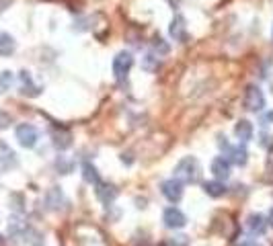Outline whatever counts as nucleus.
I'll return each mask as SVG.
<instances>
[{"label": "nucleus", "mask_w": 273, "mask_h": 246, "mask_svg": "<svg viewBox=\"0 0 273 246\" xmlns=\"http://www.w3.org/2000/svg\"><path fill=\"white\" fill-rule=\"evenodd\" d=\"M162 222H165V226L171 228V230H181V228H185V224H187V215L181 211L179 207L173 205V207H167V209H165Z\"/></svg>", "instance_id": "nucleus-5"}, {"label": "nucleus", "mask_w": 273, "mask_h": 246, "mask_svg": "<svg viewBox=\"0 0 273 246\" xmlns=\"http://www.w3.org/2000/svg\"><path fill=\"white\" fill-rule=\"evenodd\" d=\"M56 168H58L60 174H70V172L74 170V162H72L70 158H66V156H58Z\"/></svg>", "instance_id": "nucleus-20"}, {"label": "nucleus", "mask_w": 273, "mask_h": 246, "mask_svg": "<svg viewBox=\"0 0 273 246\" xmlns=\"http://www.w3.org/2000/svg\"><path fill=\"white\" fill-rule=\"evenodd\" d=\"M45 205L49 209H60L64 205V193L60 187H51L47 193H45Z\"/></svg>", "instance_id": "nucleus-14"}, {"label": "nucleus", "mask_w": 273, "mask_h": 246, "mask_svg": "<svg viewBox=\"0 0 273 246\" xmlns=\"http://www.w3.org/2000/svg\"><path fill=\"white\" fill-rule=\"evenodd\" d=\"M234 136H236L242 144H247V142L253 138V123L247 121V119H240L236 126H234Z\"/></svg>", "instance_id": "nucleus-13"}, {"label": "nucleus", "mask_w": 273, "mask_h": 246, "mask_svg": "<svg viewBox=\"0 0 273 246\" xmlns=\"http://www.w3.org/2000/svg\"><path fill=\"white\" fill-rule=\"evenodd\" d=\"M13 84V72H0V90H9Z\"/></svg>", "instance_id": "nucleus-22"}, {"label": "nucleus", "mask_w": 273, "mask_h": 246, "mask_svg": "<svg viewBox=\"0 0 273 246\" xmlns=\"http://www.w3.org/2000/svg\"><path fill=\"white\" fill-rule=\"evenodd\" d=\"M17 49V41L13 35L9 33H0V55L7 57V55H13Z\"/></svg>", "instance_id": "nucleus-15"}, {"label": "nucleus", "mask_w": 273, "mask_h": 246, "mask_svg": "<svg viewBox=\"0 0 273 246\" xmlns=\"http://www.w3.org/2000/svg\"><path fill=\"white\" fill-rule=\"evenodd\" d=\"M169 33H171V37L175 41H185V37H187V21H185L183 15H175V19H173V23L169 27Z\"/></svg>", "instance_id": "nucleus-8"}, {"label": "nucleus", "mask_w": 273, "mask_h": 246, "mask_svg": "<svg viewBox=\"0 0 273 246\" xmlns=\"http://www.w3.org/2000/svg\"><path fill=\"white\" fill-rule=\"evenodd\" d=\"M247 228L253 236H263L265 230H267V220L263 218L261 213H253L249 215V220H247Z\"/></svg>", "instance_id": "nucleus-11"}, {"label": "nucleus", "mask_w": 273, "mask_h": 246, "mask_svg": "<svg viewBox=\"0 0 273 246\" xmlns=\"http://www.w3.org/2000/svg\"><path fill=\"white\" fill-rule=\"evenodd\" d=\"M51 138H53V146H56L58 150H66V148L72 146V136H70L66 130H56V132L51 134Z\"/></svg>", "instance_id": "nucleus-16"}, {"label": "nucleus", "mask_w": 273, "mask_h": 246, "mask_svg": "<svg viewBox=\"0 0 273 246\" xmlns=\"http://www.w3.org/2000/svg\"><path fill=\"white\" fill-rule=\"evenodd\" d=\"M142 68L146 72H156L160 68V55H156L154 51H150L142 57Z\"/></svg>", "instance_id": "nucleus-18"}, {"label": "nucleus", "mask_w": 273, "mask_h": 246, "mask_svg": "<svg viewBox=\"0 0 273 246\" xmlns=\"http://www.w3.org/2000/svg\"><path fill=\"white\" fill-rule=\"evenodd\" d=\"M11 115L9 113H5V111H0V130H7L9 126H11Z\"/></svg>", "instance_id": "nucleus-24"}, {"label": "nucleus", "mask_w": 273, "mask_h": 246, "mask_svg": "<svg viewBox=\"0 0 273 246\" xmlns=\"http://www.w3.org/2000/svg\"><path fill=\"white\" fill-rule=\"evenodd\" d=\"M21 92L23 95H29V97H37L39 95V88L33 84L29 72H21Z\"/></svg>", "instance_id": "nucleus-17"}, {"label": "nucleus", "mask_w": 273, "mask_h": 246, "mask_svg": "<svg viewBox=\"0 0 273 246\" xmlns=\"http://www.w3.org/2000/svg\"><path fill=\"white\" fill-rule=\"evenodd\" d=\"M17 142L23 146V148H33L37 142H39V132L35 126H31V123H21V126H17Z\"/></svg>", "instance_id": "nucleus-3"}, {"label": "nucleus", "mask_w": 273, "mask_h": 246, "mask_svg": "<svg viewBox=\"0 0 273 246\" xmlns=\"http://www.w3.org/2000/svg\"><path fill=\"white\" fill-rule=\"evenodd\" d=\"M199 176H201V166H199L197 158H193V156L183 158L175 166V178L181 182H197Z\"/></svg>", "instance_id": "nucleus-1"}, {"label": "nucleus", "mask_w": 273, "mask_h": 246, "mask_svg": "<svg viewBox=\"0 0 273 246\" xmlns=\"http://www.w3.org/2000/svg\"><path fill=\"white\" fill-rule=\"evenodd\" d=\"M152 51H154L156 55H165V53L171 51V45H169L162 37H154V39H152Z\"/></svg>", "instance_id": "nucleus-21"}, {"label": "nucleus", "mask_w": 273, "mask_h": 246, "mask_svg": "<svg viewBox=\"0 0 273 246\" xmlns=\"http://www.w3.org/2000/svg\"><path fill=\"white\" fill-rule=\"evenodd\" d=\"M82 178L88 182V184H97L99 182V170L90 164V162H84L82 164Z\"/></svg>", "instance_id": "nucleus-19"}, {"label": "nucleus", "mask_w": 273, "mask_h": 246, "mask_svg": "<svg viewBox=\"0 0 273 246\" xmlns=\"http://www.w3.org/2000/svg\"><path fill=\"white\" fill-rule=\"evenodd\" d=\"M271 37H273V27H271Z\"/></svg>", "instance_id": "nucleus-27"}, {"label": "nucleus", "mask_w": 273, "mask_h": 246, "mask_svg": "<svg viewBox=\"0 0 273 246\" xmlns=\"http://www.w3.org/2000/svg\"><path fill=\"white\" fill-rule=\"evenodd\" d=\"M134 66V55L130 51H119L113 57V74L117 80H124Z\"/></svg>", "instance_id": "nucleus-4"}, {"label": "nucleus", "mask_w": 273, "mask_h": 246, "mask_svg": "<svg viewBox=\"0 0 273 246\" xmlns=\"http://www.w3.org/2000/svg\"><path fill=\"white\" fill-rule=\"evenodd\" d=\"M189 244V238L183 236V234H179V236H173L171 238V246H187Z\"/></svg>", "instance_id": "nucleus-23"}, {"label": "nucleus", "mask_w": 273, "mask_h": 246, "mask_svg": "<svg viewBox=\"0 0 273 246\" xmlns=\"http://www.w3.org/2000/svg\"><path fill=\"white\" fill-rule=\"evenodd\" d=\"M269 119H271V121H273V113H269Z\"/></svg>", "instance_id": "nucleus-26"}, {"label": "nucleus", "mask_w": 273, "mask_h": 246, "mask_svg": "<svg viewBox=\"0 0 273 246\" xmlns=\"http://www.w3.org/2000/svg\"><path fill=\"white\" fill-rule=\"evenodd\" d=\"M269 226H273V207H271V211H269V222H267Z\"/></svg>", "instance_id": "nucleus-25"}, {"label": "nucleus", "mask_w": 273, "mask_h": 246, "mask_svg": "<svg viewBox=\"0 0 273 246\" xmlns=\"http://www.w3.org/2000/svg\"><path fill=\"white\" fill-rule=\"evenodd\" d=\"M232 172V164L228 162L226 156H216L211 160V174H214L218 180H226Z\"/></svg>", "instance_id": "nucleus-7"}, {"label": "nucleus", "mask_w": 273, "mask_h": 246, "mask_svg": "<svg viewBox=\"0 0 273 246\" xmlns=\"http://www.w3.org/2000/svg\"><path fill=\"white\" fill-rule=\"evenodd\" d=\"M226 158H228V162L230 164H236V166H245L247 164V160H249V152H247V148L242 146V144H238V146H230V150L226 152Z\"/></svg>", "instance_id": "nucleus-9"}, {"label": "nucleus", "mask_w": 273, "mask_h": 246, "mask_svg": "<svg viewBox=\"0 0 273 246\" xmlns=\"http://www.w3.org/2000/svg\"><path fill=\"white\" fill-rule=\"evenodd\" d=\"M203 191H205V195H209V197H224L226 195V184H224V180H218V178H214V180H205L203 182Z\"/></svg>", "instance_id": "nucleus-12"}, {"label": "nucleus", "mask_w": 273, "mask_h": 246, "mask_svg": "<svg viewBox=\"0 0 273 246\" xmlns=\"http://www.w3.org/2000/svg\"><path fill=\"white\" fill-rule=\"evenodd\" d=\"M97 197L101 199V203H105V205H111L113 201H115V197H117V189L113 187V184H109V182H97Z\"/></svg>", "instance_id": "nucleus-10"}, {"label": "nucleus", "mask_w": 273, "mask_h": 246, "mask_svg": "<svg viewBox=\"0 0 273 246\" xmlns=\"http://www.w3.org/2000/svg\"><path fill=\"white\" fill-rule=\"evenodd\" d=\"M242 103H245V109L251 111V113L263 111L265 109V95H263V90L257 84H249L245 88V99H242Z\"/></svg>", "instance_id": "nucleus-2"}, {"label": "nucleus", "mask_w": 273, "mask_h": 246, "mask_svg": "<svg viewBox=\"0 0 273 246\" xmlns=\"http://www.w3.org/2000/svg\"><path fill=\"white\" fill-rule=\"evenodd\" d=\"M160 191L171 203H179L181 199H183V182L177 180V178H169L160 184Z\"/></svg>", "instance_id": "nucleus-6"}]
</instances>
